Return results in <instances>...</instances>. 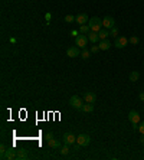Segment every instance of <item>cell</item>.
Listing matches in <instances>:
<instances>
[{
  "instance_id": "obj_1",
  "label": "cell",
  "mask_w": 144,
  "mask_h": 160,
  "mask_svg": "<svg viewBox=\"0 0 144 160\" xmlns=\"http://www.w3.org/2000/svg\"><path fill=\"white\" fill-rule=\"evenodd\" d=\"M88 36L87 35H82V33H79L76 38H75V45L78 46V48H81V49H85L87 45H88Z\"/></svg>"
},
{
  "instance_id": "obj_2",
  "label": "cell",
  "mask_w": 144,
  "mask_h": 160,
  "mask_svg": "<svg viewBox=\"0 0 144 160\" xmlns=\"http://www.w3.org/2000/svg\"><path fill=\"white\" fill-rule=\"evenodd\" d=\"M69 104H71L72 108H75V110H82V107H84V102H82V100L78 95H72L71 100H69Z\"/></svg>"
},
{
  "instance_id": "obj_3",
  "label": "cell",
  "mask_w": 144,
  "mask_h": 160,
  "mask_svg": "<svg viewBox=\"0 0 144 160\" xmlns=\"http://www.w3.org/2000/svg\"><path fill=\"white\" fill-rule=\"evenodd\" d=\"M88 25H89V27H91L92 32H99V30H101V25H102V22H101V19H98V18H91L89 22H88Z\"/></svg>"
},
{
  "instance_id": "obj_4",
  "label": "cell",
  "mask_w": 144,
  "mask_h": 160,
  "mask_svg": "<svg viewBox=\"0 0 144 160\" xmlns=\"http://www.w3.org/2000/svg\"><path fill=\"white\" fill-rule=\"evenodd\" d=\"M76 143H78V146L85 147V146H88V144L91 143V138H89L88 134H79V136L76 137Z\"/></svg>"
},
{
  "instance_id": "obj_5",
  "label": "cell",
  "mask_w": 144,
  "mask_h": 160,
  "mask_svg": "<svg viewBox=\"0 0 144 160\" xmlns=\"http://www.w3.org/2000/svg\"><path fill=\"white\" fill-rule=\"evenodd\" d=\"M81 48H78V46H69L68 49H66V55L69 56V58H78V56H81V51H79Z\"/></svg>"
},
{
  "instance_id": "obj_6",
  "label": "cell",
  "mask_w": 144,
  "mask_h": 160,
  "mask_svg": "<svg viewBox=\"0 0 144 160\" xmlns=\"http://www.w3.org/2000/svg\"><path fill=\"white\" fill-rule=\"evenodd\" d=\"M75 22L78 23L79 26H81V25H88L89 18H88V15H87V13H78V15L75 16Z\"/></svg>"
},
{
  "instance_id": "obj_7",
  "label": "cell",
  "mask_w": 144,
  "mask_h": 160,
  "mask_svg": "<svg viewBox=\"0 0 144 160\" xmlns=\"http://www.w3.org/2000/svg\"><path fill=\"white\" fill-rule=\"evenodd\" d=\"M64 143L65 144H75L76 143V136L73 134V133H71V131H68V133H65L64 134Z\"/></svg>"
},
{
  "instance_id": "obj_8",
  "label": "cell",
  "mask_w": 144,
  "mask_h": 160,
  "mask_svg": "<svg viewBox=\"0 0 144 160\" xmlns=\"http://www.w3.org/2000/svg\"><path fill=\"white\" fill-rule=\"evenodd\" d=\"M130 41L125 38V36H118V38H115V42H114V46L115 48H118V49H122L124 46H127Z\"/></svg>"
},
{
  "instance_id": "obj_9",
  "label": "cell",
  "mask_w": 144,
  "mask_h": 160,
  "mask_svg": "<svg viewBox=\"0 0 144 160\" xmlns=\"http://www.w3.org/2000/svg\"><path fill=\"white\" fill-rule=\"evenodd\" d=\"M102 26H104L105 29H111V27H114V26H115V20H114V18H113V16H105V18L102 19Z\"/></svg>"
},
{
  "instance_id": "obj_10",
  "label": "cell",
  "mask_w": 144,
  "mask_h": 160,
  "mask_svg": "<svg viewBox=\"0 0 144 160\" xmlns=\"http://www.w3.org/2000/svg\"><path fill=\"white\" fill-rule=\"evenodd\" d=\"M16 154H17V150H15V149H9V147H7V150H6V153L1 156V159H6V160L16 159Z\"/></svg>"
},
{
  "instance_id": "obj_11",
  "label": "cell",
  "mask_w": 144,
  "mask_h": 160,
  "mask_svg": "<svg viewBox=\"0 0 144 160\" xmlns=\"http://www.w3.org/2000/svg\"><path fill=\"white\" fill-rule=\"evenodd\" d=\"M84 101L85 102H91V104H94L96 101V95L94 92H84Z\"/></svg>"
},
{
  "instance_id": "obj_12",
  "label": "cell",
  "mask_w": 144,
  "mask_h": 160,
  "mask_svg": "<svg viewBox=\"0 0 144 160\" xmlns=\"http://www.w3.org/2000/svg\"><path fill=\"white\" fill-rule=\"evenodd\" d=\"M128 120L133 123V124H138L140 123V114L137 111H130L128 113Z\"/></svg>"
},
{
  "instance_id": "obj_13",
  "label": "cell",
  "mask_w": 144,
  "mask_h": 160,
  "mask_svg": "<svg viewBox=\"0 0 144 160\" xmlns=\"http://www.w3.org/2000/svg\"><path fill=\"white\" fill-rule=\"evenodd\" d=\"M99 51H108L110 48H111V42L108 41V39H104V41H101L99 42Z\"/></svg>"
},
{
  "instance_id": "obj_14",
  "label": "cell",
  "mask_w": 144,
  "mask_h": 160,
  "mask_svg": "<svg viewBox=\"0 0 144 160\" xmlns=\"http://www.w3.org/2000/svg\"><path fill=\"white\" fill-rule=\"evenodd\" d=\"M88 39H89V42H92V44H96L98 41H99V35H98V32H89L88 33Z\"/></svg>"
},
{
  "instance_id": "obj_15",
  "label": "cell",
  "mask_w": 144,
  "mask_h": 160,
  "mask_svg": "<svg viewBox=\"0 0 144 160\" xmlns=\"http://www.w3.org/2000/svg\"><path fill=\"white\" fill-rule=\"evenodd\" d=\"M81 111H84V113H92V111H94V104H91V102H85Z\"/></svg>"
},
{
  "instance_id": "obj_16",
  "label": "cell",
  "mask_w": 144,
  "mask_h": 160,
  "mask_svg": "<svg viewBox=\"0 0 144 160\" xmlns=\"http://www.w3.org/2000/svg\"><path fill=\"white\" fill-rule=\"evenodd\" d=\"M48 146L50 149H59V147H61V143H59L58 140H55V138H50L48 141Z\"/></svg>"
},
{
  "instance_id": "obj_17",
  "label": "cell",
  "mask_w": 144,
  "mask_h": 160,
  "mask_svg": "<svg viewBox=\"0 0 144 160\" xmlns=\"http://www.w3.org/2000/svg\"><path fill=\"white\" fill-rule=\"evenodd\" d=\"M89 32H91L89 25H81V26H79V33H82V35H88Z\"/></svg>"
},
{
  "instance_id": "obj_18",
  "label": "cell",
  "mask_w": 144,
  "mask_h": 160,
  "mask_svg": "<svg viewBox=\"0 0 144 160\" xmlns=\"http://www.w3.org/2000/svg\"><path fill=\"white\" fill-rule=\"evenodd\" d=\"M98 35H99V39H101V41H104V39H107V38L110 36V32H108V29H105V27H104V29H101V30L98 32Z\"/></svg>"
},
{
  "instance_id": "obj_19",
  "label": "cell",
  "mask_w": 144,
  "mask_h": 160,
  "mask_svg": "<svg viewBox=\"0 0 144 160\" xmlns=\"http://www.w3.org/2000/svg\"><path fill=\"white\" fill-rule=\"evenodd\" d=\"M16 159L17 160H24V159H27V152L26 150H17V154H16Z\"/></svg>"
},
{
  "instance_id": "obj_20",
  "label": "cell",
  "mask_w": 144,
  "mask_h": 160,
  "mask_svg": "<svg viewBox=\"0 0 144 160\" xmlns=\"http://www.w3.org/2000/svg\"><path fill=\"white\" fill-rule=\"evenodd\" d=\"M138 78H140V74H138L137 71H133V72L130 74V81H131V82H136V81H138Z\"/></svg>"
},
{
  "instance_id": "obj_21",
  "label": "cell",
  "mask_w": 144,
  "mask_h": 160,
  "mask_svg": "<svg viewBox=\"0 0 144 160\" xmlns=\"http://www.w3.org/2000/svg\"><path fill=\"white\" fill-rule=\"evenodd\" d=\"M89 55H91V52H89L87 48H85V49H82V52H81V58H82V59H88V58H89Z\"/></svg>"
},
{
  "instance_id": "obj_22",
  "label": "cell",
  "mask_w": 144,
  "mask_h": 160,
  "mask_svg": "<svg viewBox=\"0 0 144 160\" xmlns=\"http://www.w3.org/2000/svg\"><path fill=\"white\" fill-rule=\"evenodd\" d=\"M110 36H113V38H118V29H117L115 26L110 29Z\"/></svg>"
},
{
  "instance_id": "obj_23",
  "label": "cell",
  "mask_w": 144,
  "mask_h": 160,
  "mask_svg": "<svg viewBox=\"0 0 144 160\" xmlns=\"http://www.w3.org/2000/svg\"><path fill=\"white\" fill-rule=\"evenodd\" d=\"M69 153V147H68V144H65L64 147H61V154H64V156H66Z\"/></svg>"
},
{
  "instance_id": "obj_24",
  "label": "cell",
  "mask_w": 144,
  "mask_h": 160,
  "mask_svg": "<svg viewBox=\"0 0 144 160\" xmlns=\"http://www.w3.org/2000/svg\"><path fill=\"white\" fill-rule=\"evenodd\" d=\"M128 41H130V44H133V45H137V44L140 42V39H138L137 36H131V38L128 39Z\"/></svg>"
},
{
  "instance_id": "obj_25",
  "label": "cell",
  "mask_w": 144,
  "mask_h": 160,
  "mask_svg": "<svg viewBox=\"0 0 144 160\" xmlns=\"http://www.w3.org/2000/svg\"><path fill=\"white\" fill-rule=\"evenodd\" d=\"M75 20V16H72V15H66L65 16V22L66 23H71V22H73Z\"/></svg>"
},
{
  "instance_id": "obj_26",
  "label": "cell",
  "mask_w": 144,
  "mask_h": 160,
  "mask_svg": "<svg viewBox=\"0 0 144 160\" xmlns=\"http://www.w3.org/2000/svg\"><path fill=\"white\" fill-rule=\"evenodd\" d=\"M6 150H7V147H6L4 144H1V146H0V153H1V156L6 153Z\"/></svg>"
},
{
  "instance_id": "obj_27",
  "label": "cell",
  "mask_w": 144,
  "mask_h": 160,
  "mask_svg": "<svg viewBox=\"0 0 144 160\" xmlns=\"http://www.w3.org/2000/svg\"><path fill=\"white\" fill-rule=\"evenodd\" d=\"M138 131H140L141 134H144V121L143 123H140V126H138Z\"/></svg>"
},
{
  "instance_id": "obj_28",
  "label": "cell",
  "mask_w": 144,
  "mask_h": 160,
  "mask_svg": "<svg viewBox=\"0 0 144 160\" xmlns=\"http://www.w3.org/2000/svg\"><path fill=\"white\" fill-rule=\"evenodd\" d=\"M50 138H53V134H52V133H46V134H45V140L49 141Z\"/></svg>"
},
{
  "instance_id": "obj_29",
  "label": "cell",
  "mask_w": 144,
  "mask_h": 160,
  "mask_svg": "<svg viewBox=\"0 0 144 160\" xmlns=\"http://www.w3.org/2000/svg\"><path fill=\"white\" fill-rule=\"evenodd\" d=\"M98 51H99V46H98V45H95V46H92V48H91V52H92V53H95V52H98Z\"/></svg>"
},
{
  "instance_id": "obj_30",
  "label": "cell",
  "mask_w": 144,
  "mask_h": 160,
  "mask_svg": "<svg viewBox=\"0 0 144 160\" xmlns=\"http://www.w3.org/2000/svg\"><path fill=\"white\" fill-rule=\"evenodd\" d=\"M71 35H72V36H75V38H76V36H78V35H79V33H78V32H76V30H72V32H71Z\"/></svg>"
},
{
  "instance_id": "obj_31",
  "label": "cell",
  "mask_w": 144,
  "mask_h": 160,
  "mask_svg": "<svg viewBox=\"0 0 144 160\" xmlns=\"http://www.w3.org/2000/svg\"><path fill=\"white\" fill-rule=\"evenodd\" d=\"M133 128H134V131H138V124H133Z\"/></svg>"
},
{
  "instance_id": "obj_32",
  "label": "cell",
  "mask_w": 144,
  "mask_h": 160,
  "mask_svg": "<svg viewBox=\"0 0 144 160\" xmlns=\"http://www.w3.org/2000/svg\"><path fill=\"white\" fill-rule=\"evenodd\" d=\"M138 98H140L141 101H144V92H140V95H138Z\"/></svg>"
},
{
  "instance_id": "obj_33",
  "label": "cell",
  "mask_w": 144,
  "mask_h": 160,
  "mask_svg": "<svg viewBox=\"0 0 144 160\" xmlns=\"http://www.w3.org/2000/svg\"><path fill=\"white\" fill-rule=\"evenodd\" d=\"M50 20V13H46V22Z\"/></svg>"
},
{
  "instance_id": "obj_34",
  "label": "cell",
  "mask_w": 144,
  "mask_h": 160,
  "mask_svg": "<svg viewBox=\"0 0 144 160\" xmlns=\"http://www.w3.org/2000/svg\"><path fill=\"white\" fill-rule=\"evenodd\" d=\"M140 141H141V144H144V134L141 136V138H140Z\"/></svg>"
}]
</instances>
